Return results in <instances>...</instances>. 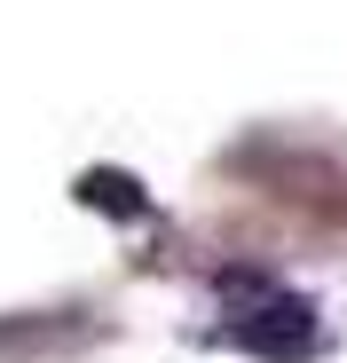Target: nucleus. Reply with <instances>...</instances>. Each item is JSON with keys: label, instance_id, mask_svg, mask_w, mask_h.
<instances>
[]
</instances>
